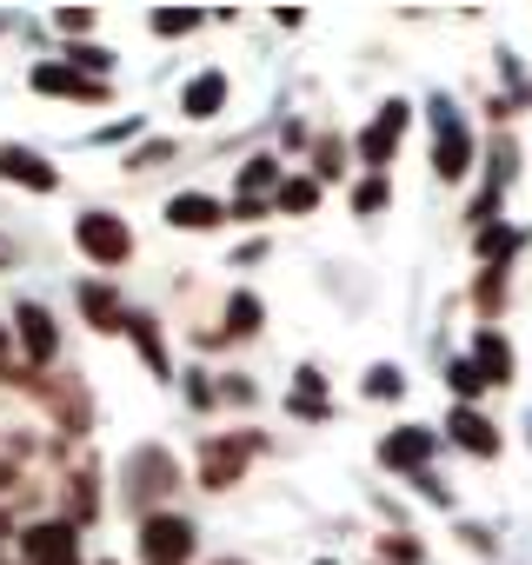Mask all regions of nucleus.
Masks as SVG:
<instances>
[{
	"label": "nucleus",
	"instance_id": "obj_1",
	"mask_svg": "<svg viewBox=\"0 0 532 565\" xmlns=\"http://www.w3.org/2000/svg\"><path fill=\"white\" fill-rule=\"evenodd\" d=\"M433 173L453 180V186L472 173V134H466V120L453 114V100H433Z\"/></svg>",
	"mask_w": 532,
	"mask_h": 565
},
{
	"label": "nucleus",
	"instance_id": "obj_2",
	"mask_svg": "<svg viewBox=\"0 0 532 565\" xmlns=\"http://www.w3.org/2000/svg\"><path fill=\"white\" fill-rule=\"evenodd\" d=\"M140 558L147 565H187L193 558V525L180 512H147L140 519Z\"/></svg>",
	"mask_w": 532,
	"mask_h": 565
},
{
	"label": "nucleus",
	"instance_id": "obj_3",
	"mask_svg": "<svg viewBox=\"0 0 532 565\" xmlns=\"http://www.w3.org/2000/svg\"><path fill=\"white\" fill-rule=\"evenodd\" d=\"M74 246H81L87 259H100V266H120V259L134 253V233H127V220H114V213H81V220H74Z\"/></svg>",
	"mask_w": 532,
	"mask_h": 565
},
{
	"label": "nucleus",
	"instance_id": "obj_4",
	"mask_svg": "<svg viewBox=\"0 0 532 565\" xmlns=\"http://www.w3.org/2000/svg\"><path fill=\"white\" fill-rule=\"evenodd\" d=\"M253 446H259L253 433H233V439H213V446L200 452V486H213V492H220V486H233V479H240V466L253 459Z\"/></svg>",
	"mask_w": 532,
	"mask_h": 565
},
{
	"label": "nucleus",
	"instance_id": "obj_5",
	"mask_svg": "<svg viewBox=\"0 0 532 565\" xmlns=\"http://www.w3.org/2000/svg\"><path fill=\"white\" fill-rule=\"evenodd\" d=\"M21 552H28V565H81L74 525H61V519H47V525H28V532H21Z\"/></svg>",
	"mask_w": 532,
	"mask_h": 565
},
{
	"label": "nucleus",
	"instance_id": "obj_6",
	"mask_svg": "<svg viewBox=\"0 0 532 565\" xmlns=\"http://www.w3.org/2000/svg\"><path fill=\"white\" fill-rule=\"evenodd\" d=\"M406 120H413V107H406V100H386V107H380V120L360 134V160H366V167H386V160H393V147H400V134H406Z\"/></svg>",
	"mask_w": 532,
	"mask_h": 565
},
{
	"label": "nucleus",
	"instance_id": "obj_7",
	"mask_svg": "<svg viewBox=\"0 0 532 565\" xmlns=\"http://www.w3.org/2000/svg\"><path fill=\"white\" fill-rule=\"evenodd\" d=\"M127 479H134V499H160V492H173V486H180V466H173L160 446H147V452H134V459H127Z\"/></svg>",
	"mask_w": 532,
	"mask_h": 565
},
{
	"label": "nucleus",
	"instance_id": "obj_8",
	"mask_svg": "<svg viewBox=\"0 0 532 565\" xmlns=\"http://www.w3.org/2000/svg\"><path fill=\"white\" fill-rule=\"evenodd\" d=\"M0 180H14V186H34V193H54L61 173L34 153V147H0Z\"/></svg>",
	"mask_w": 532,
	"mask_h": 565
},
{
	"label": "nucleus",
	"instance_id": "obj_9",
	"mask_svg": "<svg viewBox=\"0 0 532 565\" xmlns=\"http://www.w3.org/2000/svg\"><path fill=\"white\" fill-rule=\"evenodd\" d=\"M220 220H226V206L213 193H173L167 200V226H180V233H213Z\"/></svg>",
	"mask_w": 532,
	"mask_h": 565
},
{
	"label": "nucleus",
	"instance_id": "obj_10",
	"mask_svg": "<svg viewBox=\"0 0 532 565\" xmlns=\"http://www.w3.org/2000/svg\"><path fill=\"white\" fill-rule=\"evenodd\" d=\"M14 320H21V347H28V360H34V366H47V360L61 353V333H54L47 307H34V300H28V307H21Z\"/></svg>",
	"mask_w": 532,
	"mask_h": 565
},
{
	"label": "nucleus",
	"instance_id": "obj_11",
	"mask_svg": "<svg viewBox=\"0 0 532 565\" xmlns=\"http://www.w3.org/2000/svg\"><path fill=\"white\" fill-rule=\"evenodd\" d=\"M426 452H433V433H419V426H400V433L380 439V459H386L393 472H419Z\"/></svg>",
	"mask_w": 532,
	"mask_h": 565
},
{
	"label": "nucleus",
	"instance_id": "obj_12",
	"mask_svg": "<svg viewBox=\"0 0 532 565\" xmlns=\"http://www.w3.org/2000/svg\"><path fill=\"white\" fill-rule=\"evenodd\" d=\"M446 433H453V446H466V452H479V459H492V452H499V433H492V419H479L472 406H453Z\"/></svg>",
	"mask_w": 532,
	"mask_h": 565
},
{
	"label": "nucleus",
	"instance_id": "obj_13",
	"mask_svg": "<svg viewBox=\"0 0 532 565\" xmlns=\"http://www.w3.org/2000/svg\"><path fill=\"white\" fill-rule=\"evenodd\" d=\"M34 94H74V100H107V81H87L74 67H34Z\"/></svg>",
	"mask_w": 532,
	"mask_h": 565
},
{
	"label": "nucleus",
	"instance_id": "obj_14",
	"mask_svg": "<svg viewBox=\"0 0 532 565\" xmlns=\"http://www.w3.org/2000/svg\"><path fill=\"white\" fill-rule=\"evenodd\" d=\"M180 107H187L193 120H213V114L226 107V74H220V67L193 74V81H187V94H180Z\"/></svg>",
	"mask_w": 532,
	"mask_h": 565
},
{
	"label": "nucleus",
	"instance_id": "obj_15",
	"mask_svg": "<svg viewBox=\"0 0 532 565\" xmlns=\"http://www.w3.org/2000/svg\"><path fill=\"white\" fill-rule=\"evenodd\" d=\"M472 366H479V380H486V386H506V380H512V347L486 327V333L472 340Z\"/></svg>",
	"mask_w": 532,
	"mask_h": 565
},
{
	"label": "nucleus",
	"instance_id": "obj_16",
	"mask_svg": "<svg viewBox=\"0 0 532 565\" xmlns=\"http://www.w3.org/2000/svg\"><path fill=\"white\" fill-rule=\"evenodd\" d=\"M81 313H87L100 333H127V307L114 300V287H81Z\"/></svg>",
	"mask_w": 532,
	"mask_h": 565
},
{
	"label": "nucleus",
	"instance_id": "obj_17",
	"mask_svg": "<svg viewBox=\"0 0 532 565\" xmlns=\"http://www.w3.org/2000/svg\"><path fill=\"white\" fill-rule=\"evenodd\" d=\"M274 186H280V160L274 153H259V160L240 167V206H259V193H274Z\"/></svg>",
	"mask_w": 532,
	"mask_h": 565
},
{
	"label": "nucleus",
	"instance_id": "obj_18",
	"mask_svg": "<svg viewBox=\"0 0 532 565\" xmlns=\"http://www.w3.org/2000/svg\"><path fill=\"white\" fill-rule=\"evenodd\" d=\"M512 253H519V226H486V233H479V259H486V273H499Z\"/></svg>",
	"mask_w": 532,
	"mask_h": 565
},
{
	"label": "nucleus",
	"instance_id": "obj_19",
	"mask_svg": "<svg viewBox=\"0 0 532 565\" xmlns=\"http://www.w3.org/2000/svg\"><path fill=\"white\" fill-rule=\"evenodd\" d=\"M259 320H266V307H259L253 294H233V300H226V333H233V340L259 333Z\"/></svg>",
	"mask_w": 532,
	"mask_h": 565
},
{
	"label": "nucleus",
	"instance_id": "obj_20",
	"mask_svg": "<svg viewBox=\"0 0 532 565\" xmlns=\"http://www.w3.org/2000/svg\"><path fill=\"white\" fill-rule=\"evenodd\" d=\"M127 333H134V347L147 353V366L167 380V347H160V333H153V320H140V313H127Z\"/></svg>",
	"mask_w": 532,
	"mask_h": 565
},
{
	"label": "nucleus",
	"instance_id": "obj_21",
	"mask_svg": "<svg viewBox=\"0 0 532 565\" xmlns=\"http://www.w3.org/2000/svg\"><path fill=\"white\" fill-rule=\"evenodd\" d=\"M320 206V180H280V213H313Z\"/></svg>",
	"mask_w": 532,
	"mask_h": 565
},
{
	"label": "nucleus",
	"instance_id": "obj_22",
	"mask_svg": "<svg viewBox=\"0 0 532 565\" xmlns=\"http://www.w3.org/2000/svg\"><path fill=\"white\" fill-rule=\"evenodd\" d=\"M193 28H200V8H160L153 14V34H167V41L173 34H193Z\"/></svg>",
	"mask_w": 532,
	"mask_h": 565
},
{
	"label": "nucleus",
	"instance_id": "obj_23",
	"mask_svg": "<svg viewBox=\"0 0 532 565\" xmlns=\"http://www.w3.org/2000/svg\"><path fill=\"white\" fill-rule=\"evenodd\" d=\"M446 386H453V393H459V406H466L486 380H479V366H472V360H453V366H446Z\"/></svg>",
	"mask_w": 532,
	"mask_h": 565
},
{
	"label": "nucleus",
	"instance_id": "obj_24",
	"mask_svg": "<svg viewBox=\"0 0 532 565\" xmlns=\"http://www.w3.org/2000/svg\"><path fill=\"white\" fill-rule=\"evenodd\" d=\"M380 206H386V180L373 173V180H360V186H353V213H380Z\"/></svg>",
	"mask_w": 532,
	"mask_h": 565
},
{
	"label": "nucleus",
	"instance_id": "obj_25",
	"mask_svg": "<svg viewBox=\"0 0 532 565\" xmlns=\"http://www.w3.org/2000/svg\"><path fill=\"white\" fill-rule=\"evenodd\" d=\"M400 386H406L400 366H373V373H366V393H373V399H400Z\"/></svg>",
	"mask_w": 532,
	"mask_h": 565
},
{
	"label": "nucleus",
	"instance_id": "obj_26",
	"mask_svg": "<svg viewBox=\"0 0 532 565\" xmlns=\"http://www.w3.org/2000/svg\"><path fill=\"white\" fill-rule=\"evenodd\" d=\"M54 28H61V34H87V28H94V8H61Z\"/></svg>",
	"mask_w": 532,
	"mask_h": 565
},
{
	"label": "nucleus",
	"instance_id": "obj_27",
	"mask_svg": "<svg viewBox=\"0 0 532 565\" xmlns=\"http://www.w3.org/2000/svg\"><path fill=\"white\" fill-rule=\"evenodd\" d=\"M386 558H393V565H419V539L393 532V539H386Z\"/></svg>",
	"mask_w": 532,
	"mask_h": 565
},
{
	"label": "nucleus",
	"instance_id": "obj_28",
	"mask_svg": "<svg viewBox=\"0 0 532 565\" xmlns=\"http://www.w3.org/2000/svg\"><path fill=\"white\" fill-rule=\"evenodd\" d=\"M340 173V140H320V180H333Z\"/></svg>",
	"mask_w": 532,
	"mask_h": 565
},
{
	"label": "nucleus",
	"instance_id": "obj_29",
	"mask_svg": "<svg viewBox=\"0 0 532 565\" xmlns=\"http://www.w3.org/2000/svg\"><path fill=\"white\" fill-rule=\"evenodd\" d=\"M167 153H173V147H167V140H153V147H140V153H134L127 167H147V160H167Z\"/></svg>",
	"mask_w": 532,
	"mask_h": 565
},
{
	"label": "nucleus",
	"instance_id": "obj_30",
	"mask_svg": "<svg viewBox=\"0 0 532 565\" xmlns=\"http://www.w3.org/2000/svg\"><path fill=\"white\" fill-rule=\"evenodd\" d=\"M0 366H8V333H0Z\"/></svg>",
	"mask_w": 532,
	"mask_h": 565
},
{
	"label": "nucleus",
	"instance_id": "obj_31",
	"mask_svg": "<svg viewBox=\"0 0 532 565\" xmlns=\"http://www.w3.org/2000/svg\"><path fill=\"white\" fill-rule=\"evenodd\" d=\"M320 565H333V558H320Z\"/></svg>",
	"mask_w": 532,
	"mask_h": 565
}]
</instances>
